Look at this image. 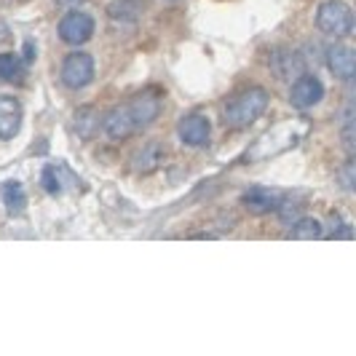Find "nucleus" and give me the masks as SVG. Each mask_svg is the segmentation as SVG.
<instances>
[{"label": "nucleus", "mask_w": 356, "mask_h": 356, "mask_svg": "<svg viewBox=\"0 0 356 356\" xmlns=\"http://www.w3.org/2000/svg\"><path fill=\"white\" fill-rule=\"evenodd\" d=\"M327 67L340 81H351L356 72V54L346 43H335L332 49H327Z\"/></svg>", "instance_id": "nucleus-8"}, {"label": "nucleus", "mask_w": 356, "mask_h": 356, "mask_svg": "<svg viewBox=\"0 0 356 356\" xmlns=\"http://www.w3.org/2000/svg\"><path fill=\"white\" fill-rule=\"evenodd\" d=\"M268 91L263 86H250V89L233 94L231 99L222 107V118H225V126L231 129H250L263 113L268 110Z\"/></svg>", "instance_id": "nucleus-1"}, {"label": "nucleus", "mask_w": 356, "mask_h": 356, "mask_svg": "<svg viewBox=\"0 0 356 356\" xmlns=\"http://www.w3.org/2000/svg\"><path fill=\"white\" fill-rule=\"evenodd\" d=\"M59 8H78L81 3H86V0H54Z\"/></svg>", "instance_id": "nucleus-23"}, {"label": "nucleus", "mask_w": 356, "mask_h": 356, "mask_svg": "<svg viewBox=\"0 0 356 356\" xmlns=\"http://www.w3.org/2000/svg\"><path fill=\"white\" fill-rule=\"evenodd\" d=\"M22 72V59L17 54H0V81H17Z\"/></svg>", "instance_id": "nucleus-18"}, {"label": "nucleus", "mask_w": 356, "mask_h": 356, "mask_svg": "<svg viewBox=\"0 0 356 356\" xmlns=\"http://www.w3.org/2000/svg\"><path fill=\"white\" fill-rule=\"evenodd\" d=\"M24 121V110L22 102L14 97H0V140H14Z\"/></svg>", "instance_id": "nucleus-9"}, {"label": "nucleus", "mask_w": 356, "mask_h": 356, "mask_svg": "<svg viewBox=\"0 0 356 356\" xmlns=\"http://www.w3.org/2000/svg\"><path fill=\"white\" fill-rule=\"evenodd\" d=\"M107 14H110L113 22H134L140 8H137L134 0H115V3L107 6Z\"/></svg>", "instance_id": "nucleus-17"}, {"label": "nucleus", "mask_w": 356, "mask_h": 356, "mask_svg": "<svg viewBox=\"0 0 356 356\" xmlns=\"http://www.w3.org/2000/svg\"><path fill=\"white\" fill-rule=\"evenodd\" d=\"M35 59V49H33V43H24V62H33Z\"/></svg>", "instance_id": "nucleus-24"}, {"label": "nucleus", "mask_w": 356, "mask_h": 356, "mask_svg": "<svg viewBox=\"0 0 356 356\" xmlns=\"http://www.w3.org/2000/svg\"><path fill=\"white\" fill-rule=\"evenodd\" d=\"M177 134L188 147H204L212 137V124L204 113H191L177 124Z\"/></svg>", "instance_id": "nucleus-7"}, {"label": "nucleus", "mask_w": 356, "mask_h": 356, "mask_svg": "<svg viewBox=\"0 0 356 356\" xmlns=\"http://www.w3.org/2000/svg\"><path fill=\"white\" fill-rule=\"evenodd\" d=\"M0 196H3V204L8 207V212H11V214L24 212V207H27V193H24L22 182H17V179H8V182H3V188H0Z\"/></svg>", "instance_id": "nucleus-15"}, {"label": "nucleus", "mask_w": 356, "mask_h": 356, "mask_svg": "<svg viewBox=\"0 0 356 356\" xmlns=\"http://www.w3.org/2000/svg\"><path fill=\"white\" fill-rule=\"evenodd\" d=\"M62 83L67 89H86L94 81V59L86 51H70L62 62Z\"/></svg>", "instance_id": "nucleus-3"}, {"label": "nucleus", "mask_w": 356, "mask_h": 356, "mask_svg": "<svg viewBox=\"0 0 356 356\" xmlns=\"http://www.w3.org/2000/svg\"><path fill=\"white\" fill-rule=\"evenodd\" d=\"M43 188H46V193H51V196H56V193L62 191V185H59V177H56V169H54V166H46V169H43Z\"/></svg>", "instance_id": "nucleus-21"}, {"label": "nucleus", "mask_w": 356, "mask_h": 356, "mask_svg": "<svg viewBox=\"0 0 356 356\" xmlns=\"http://www.w3.org/2000/svg\"><path fill=\"white\" fill-rule=\"evenodd\" d=\"M316 27L330 38H348L354 30V11L343 0H324L316 11Z\"/></svg>", "instance_id": "nucleus-2"}, {"label": "nucleus", "mask_w": 356, "mask_h": 356, "mask_svg": "<svg viewBox=\"0 0 356 356\" xmlns=\"http://www.w3.org/2000/svg\"><path fill=\"white\" fill-rule=\"evenodd\" d=\"M279 204H282V196H279L276 191H268V188H250V191L241 196V207L252 214L276 212Z\"/></svg>", "instance_id": "nucleus-11"}, {"label": "nucleus", "mask_w": 356, "mask_h": 356, "mask_svg": "<svg viewBox=\"0 0 356 356\" xmlns=\"http://www.w3.org/2000/svg\"><path fill=\"white\" fill-rule=\"evenodd\" d=\"M99 124H102V115L97 107H78L75 110V131L81 140H94V134L99 131Z\"/></svg>", "instance_id": "nucleus-13"}, {"label": "nucleus", "mask_w": 356, "mask_h": 356, "mask_svg": "<svg viewBox=\"0 0 356 356\" xmlns=\"http://www.w3.org/2000/svg\"><path fill=\"white\" fill-rule=\"evenodd\" d=\"M343 185H346V191H354V161L351 159L343 166Z\"/></svg>", "instance_id": "nucleus-22"}, {"label": "nucleus", "mask_w": 356, "mask_h": 356, "mask_svg": "<svg viewBox=\"0 0 356 356\" xmlns=\"http://www.w3.org/2000/svg\"><path fill=\"white\" fill-rule=\"evenodd\" d=\"M94 35V19L86 11H70L59 22V38L67 46H83Z\"/></svg>", "instance_id": "nucleus-5"}, {"label": "nucleus", "mask_w": 356, "mask_h": 356, "mask_svg": "<svg viewBox=\"0 0 356 356\" xmlns=\"http://www.w3.org/2000/svg\"><path fill=\"white\" fill-rule=\"evenodd\" d=\"M324 99V83H321L316 75L303 72L292 81V89H289V102L298 110H308V107L319 105Z\"/></svg>", "instance_id": "nucleus-6"}, {"label": "nucleus", "mask_w": 356, "mask_h": 356, "mask_svg": "<svg viewBox=\"0 0 356 356\" xmlns=\"http://www.w3.org/2000/svg\"><path fill=\"white\" fill-rule=\"evenodd\" d=\"M270 67H273V72H276L279 78L292 81V78H298V75H303L305 72V62L298 51H286V49H282V51H276L273 56H270Z\"/></svg>", "instance_id": "nucleus-12"}, {"label": "nucleus", "mask_w": 356, "mask_h": 356, "mask_svg": "<svg viewBox=\"0 0 356 356\" xmlns=\"http://www.w3.org/2000/svg\"><path fill=\"white\" fill-rule=\"evenodd\" d=\"M102 129L107 131L110 140H129L131 134H137V126H134V121H131L129 107L126 105L113 107L105 118H102Z\"/></svg>", "instance_id": "nucleus-10"}, {"label": "nucleus", "mask_w": 356, "mask_h": 356, "mask_svg": "<svg viewBox=\"0 0 356 356\" xmlns=\"http://www.w3.org/2000/svg\"><path fill=\"white\" fill-rule=\"evenodd\" d=\"M330 225H332V228H330V236H332V238H351V236H354L351 225L343 222V217H340L338 212L330 214Z\"/></svg>", "instance_id": "nucleus-20"}, {"label": "nucleus", "mask_w": 356, "mask_h": 356, "mask_svg": "<svg viewBox=\"0 0 356 356\" xmlns=\"http://www.w3.org/2000/svg\"><path fill=\"white\" fill-rule=\"evenodd\" d=\"M321 236H324V225L316 217H300L298 222H292V231H289V238L295 241H316Z\"/></svg>", "instance_id": "nucleus-16"}, {"label": "nucleus", "mask_w": 356, "mask_h": 356, "mask_svg": "<svg viewBox=\"0 0 356 356\" xmlns=\"http://www.w3.org/2000/svg\"><path fill=\"white\" fill-rule=\"evenodd\" d=\"M129 115H131V121L137 126V131L145 129V126H150L156 118H159L161 113V91L159 89H145L140 91L137 97H131L129 102Z\"/></svg>", "instance_id": "nucleus-4"}, {"label": "nucleus", "mask_w": 356, "mask_h": 356, "mask_svg": "<svg viewBox=\"0 0 356 356\" xmlns=\"http://www.w3.org/2000/svg\"><path fill=\"white\" fill-rule=\"evenodd\" d=\"M161 161H163V150H161V145L147 143L137 150V156L131 159V163H134V172H137V175H150V172H156V169H159Z\"/></svg>", "instance_id": "nucleus-14"}, {"label": "nucleus", "mask_w": 356, "mask_h": 356, "mask_svg": "<svg viewBox=\"0 0 356 356\" xmlns=\"http://www.w3.org/2000/svg\"><path fill=\"white\" fill-rule=\"evenodd\" d=\"M276 214H279V220H282L284 225H292V222H298V220L303 217V204H298V201H284V198H282V204L276 207Z\"/></svg>", "instance_id": "nucleus-19"}]
</instances>
